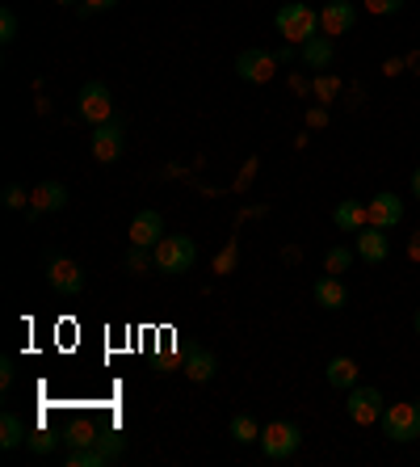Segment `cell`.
I'll use <instances>...</instances> for the list:
<instances>
[{
	"label": "cell",
	"instance_id": "6da1fadb",
	"mask_svg": "<svg viewBox=\"0 0 420 467\" xmlns=\"http://www.w3.org/2000/svg\"><path fill=\"white\" fill-rule=\"evenodd\" d=\"M273 26H278V34L286 43L302 47L307 38L320 34V13H315L312 5H302V0H291V5H282V9L273 13Z\"/></svg>",
	"mask_w": 420,
	"mask_h": 467
},
{
	"label": "cell",
	"instance_id": "7a4b0ae2",
	"mask_svg": "<svg viewBox=\"0 0 420 467\" xmlns=\"http://www.w3.org/2000/svg\"><path fill=\"white\" fill-rule=\"evenodd\" d=\"M378 425H383V434L391 438V442H416L420 438V404L408 400V404H387L383 409V417H378Z\"/></svg>",
	"mask_w": 420,
	"mask_h": 467
},
{
	"label": "cell",
	"instance_id": "3957f363",
	"mask_svg": "<svg viewBox=\"0 0 420 467\" xmlns=\"http://www.w3.org/2000/svg\"><path fill=\"white\" fill-rule=\"evenodd\" d=\"M151 253H156V270L160 274H185L194 270L198 261V244L190 236H164Z\"/></svg>",
	"mask_w": 420,
	"mask_h": 467
},
{
	"label": "cell",
	"instance_id": "277c9868",
	"mask_svg": "<svg viewBox=\"0 0 420 467\" xmlns=\"http://www.w3.org/2000/svg\"><path fill=\"white\" fill-rule=\"evenodd\" d=\"M302 434L294 421H270L265 430H261V451H265V459H291L294 451H299Z\"/></svg>",
	"mask_w": 420,
	"mask_h": 467
},
{
	"label": "cell",
	"instance_id": "5b68a950",
	"mask_svg": "<svg viewBox=\"0 0 420 467\" xmlns=\"http://www.w3.org/2000/svg\"><path fill=\"white\" fill-rule=\"evenodd\" d=\"M383 391L370 388V383H357V388H349V400H345V413L353 425H374L378 417H383Z\"/></svg>",
	"mask_w": 420,
	"mask_h": 467
},
{
	"label": "cell",
	"instance_id": "8992f818",
	"mask_svg": "<svg viewBox=\"0 0 420 467\" xmlns=\"http://www.w3.org/2000/svg\"><path fill=\"white\" fill-rule=\"evenodd\" d=\"M76 109H80V119H85L88 127H101V122L114 119V98H109V88L101 85V80H88V85L80 88Z\"/></svg>",
	"mask_w": 420,
	"mask_h": 467
},
{
	"label": "cell",
	"instance_id": "52a82bcc",
	"mask_svg": "<svg viewBox=\"0 0 420 467\" xmlns=\"http://www.w3.org/2000/svg\"><path fill=\"white\" fill-rule=\"evenodd\" d=\"M122 148H127V127H122L118 119H109V122H101V127H93V161L114 164L122 156Z\"/></svg>",
	"mask_w": 420,
	"mask_h": 467
},
{
	"label": "cell",
	"instance_id": "ba28073f",
	"mask_svg": "<svg viewBox=\"0 0 420 467\" xmlns=\"http://www.w3.org/2000/svg\"><path fill=\"white\" fill-rule=\"evenodd\" d=\"M273 72H278V55L261 51V47L236 55V77L248 80V85H265V80H273Z\"/></svg>",
	"mask_w": 420,
	"mask_h": 467
},
{
	"label": "cell",
	"instance_id": "9c48e42d",
	"mask_svg": "<svg viewBox=\"0 0 420 467\" xmlns=\"http://www.w3.org/2000/svg\"><path fill=\"white\" fill-rule=\"evenodd\" d=\"M46 283L59 295H80L85 291V270H80V261H72V257H51L46 261Z\"/></svg>",
	"mask_w": 420,
	"mask_h": 467
},
{
	"label": "cell",
	"instance_id": "30bf717a",
	"mask_svg": "<svg viewBox=\"0 0 420 467\" xmlns=\"http://www.w3.org/2000/svg\"><path fill=\"white\" fill-rule=\"evenodd\" d=\"M353 26H357V5H349V0H328L320 9V34H328V38H341Z\"/></svg>",
	"mask_w": 420,
	"mask_h": 467
},
{
	"label": "cell",
	"instance_id": "8fae6325",
	"mask_svg": "<svg viewBox=\"0 0 420 467\" xmlns=\"http://www.w3.org/2000/svg\"><path fill=\"white\" fill-rule=\"evenodd\" d=\"M357 257L370 261V265H383V261L391 257V240H387V228H374V223H366V228L357 232Z\"/></svg>",
	"mask_w": 420,
	"mask_h": 467
},
{
	"label": "cell",
	"instance_id": "7c38bea8",
	"mask_svg": "<svg viewBox=\"0 0 420 467\" xmlns=\"http://www.w3.org/2000/svg\"><path fill=\"white\" fill-rule=\"evenodd\" d=\"M366 215L374 228H395L399 219H404V202H399V194H391V190H383V194H374L366 202Z\"/></svg>",
	"mask_w": 420,
	"mask_h": 467
},
{
	"label": "cell",
	"instance_id": "4fadbf2b",
	"mask_svg": "<svg viewBox=\"0 0 420 467\" xmlns=\"http://www.w3.org/2000/svg\"><path fill=\"white\" fill-rule=\"evenodd\" d=\"M164 240V219L160 211H139L130 219V244H143V249H156Z\"/></svg>",
	"mask_w": 420,
	"mask_h": 467
},
{
	"label": "cell",
	"instance_id": "5bb4252c",
	"mask_svg": "<svg viewBox=\"0 0 420 467\" xmlns=\"http://www.w3.org/2000/svg\"><path fill=\"white\" fill-rule=\"evenodd\" d=\"M67 190L59 182H38L30 190V215H46V211H64Z\"/></svg>",
	"mask_w": 420,
	"mask_h": 467
},
{
	"label": "cell",
	"instance_id": "9a60e30c",
	"mask_svg": "<svg viewBox=\"0 0 420 467\" xmlns=\"http://www.w3.org/2000/svg\"><path fill=\"white\" fill-rule=\"evenodd\" d=\"M312 295H315V304L328 307V312H341V307L349 304V291H345V283H341V274H323L320 283L312 286Z\"/></svg>",
	"mask_w": 420,
	"mask_h": 467
},
{
	"label": "cell",
	"instance_id": "2e32d148",
	"mask_svg": "<svg viewBox=\"0 0 420 467\" xmlns=\"http://www.w3.org/2000/svg\"><path fill=\"white\" fill-rule=\"evenodd\" d=\"M302 64L307 67H328L336 59V38H328V34H315V38H307V43L299 47Z\"/></svg>",
	"mask_w": 420,
	"mask_h": 467
},
{
	"label": "cell",
	"instance_id": "e0dca14e",
	"mask_svg": "<svg viewBox=\"0 0 420 467\" xmlns=\"http://www.w3.org/2000/svg\"><path fill=\"white\" fill-rule=\"evenodd\" d=\"M362 383V370H357V362L349 358V354H336V358H328V388H357Z\"/></svg>",
	"mask_w": 420,
	"mask_h": 467
},
{
	"label": "cell",
	"instance_id": "ac0fdd59",
	"mask_svg": "<svg viewBox=\"0 0 420 467\" xmlns=\"http://www.w3.org/2000/svg\"><path fill=\"white\" fill-rule=\"evenodd\" d=\"M333 223L341 232H362L370 223V215H366V202H357V198H345V202H336V211H333Z\"/></svg>",
	"mask_w": 420,
	"mask_h": 467
},
{
	"label": "cell",
	"instance_id": "d6986e66",
	"mask_svg": "<svg viewBox=\"0 0 420 467\" xmlns=\"http://www.w3.org/2000/svg\"><path fill=\"white\" fill-rule=\"evenodd\" d=\"M215 370H219V358L210 354V349H190L185 354V375L194 383H210L215 379Z\"/></svg>",
	"mask_w": 420,
	"mask_h": 467
},
{
	"label": "cell",
	"instance_id": "ffe728a7",
	"mask_svg": "<svg viewBox=\"0 0 420 467\" xmlns=\"http://www.w3.org/2000/svg\"><path fill=\"white\" fill-rule=\"evenodd\" d=\"M26 438H30V430H26L22 417H17V413H5V417H0V446H5V451H17Z\"/></svg>",
	"mask_w": 420,
	"mask_h": 467
},
{
	"label": "cell",
	"instance_id": "44dd1931",
	"mask_svg": "<svg viewBox=\"0 0 420 467\" xmlns=\"http://www.w3.org/2000/svg\"><path fill=\"white\" fill-rule=\"evenodd\" d=\"M64 463L67 467H101V463H114V459H109L101 446H72Z\"/></svg>",
	"mask_w": 420,
	"mask_h": 467
},
{
	"label": "cell",
	"instance_id": "7402d4cb",
	"mask_svg": "<svg viewBox=\"0 0 420 467\" xmlns=\"http://www.w3.org/2000/svg\"><path fill=\"white\" fill-rule=\"evenodd\" d=\"M231 438H236L240 446L261 442V425H257V417H248V413H236V417H231Z\"/></svg>",
	"mask_w": 420,
	"mask_h": 467
},
{
	"label": "cell",
	"instance_id": "603a6c76",
	"mask_svg": "<svg viewBox=\"0 0 420 467\" xmlns=\"http://www.w3.org/2000/svg\"><path fill=\"white\" fill-rule=\"evenodd\" d=\"M353 257H357V249H345V244H333V249L323 253V270H328V274H345L349 265H353Z\"/></svg>",
	"mask_w": 420,
	"mask_h": 467
},
{
	"label": "cell",
	"instance_id": "cb8c5ba5",
	"mask_svg": "<svg viewBox=\"0 0 420 467\" xmlns=\"http://www.w3.org/2000/svg\"><path fill=\"white\" fill-rule=\"evenodd\" d=\"M148 265H156V253H148L143 244H130V253H127V270H130V274H148Z\"/></svg>",
	"mask_w": 420,
	"mask_h": 467
},
{
	"label": "cell",
	"instance_id": "d4e9b609",
	"mask_svg": "<svg viewBox=\"0 0 420 467\" xmlns=\"http://www.w3.org/2000/svg\"><path fill=\"white\" fill-rule=\"evenodd\" d=\"M26 446H30L34 455H51V451H55V434H46V430H30Z\"/></svg>",
	"mask_w": 420,
	"mask_h": 467
},
{
	"label": "cell",
	"instance_id": "484cf974",
	"mask_svg": "<svg viewBox=\"0 0 420 467\" xmlns=\"http://www.w3.org/2000/svg\"><path fill=\"white\" fill-rule=\"evenodd\" d=\"M362 9L374 13V17H391V13L404 9V0H362Z\"/></svg>",
	"mask_w": 420,
	"mask_h": 467
},
{
	"label": "cell",
	"instance_id": "4316f807",
	"mask_svg": "<svg viewBox=\"0 0 420 467\" xmlns=\"http://www.w3.org/2000/svg\"><path fill=\"white\" fill-rule=\"evenodd\" d=\"M13 38H17V13L5 9L0 13V43H13Z\"/></svg>",
	"mask_w": 420,
	"mask_h": 467
},
{
	"label": "cell",
	"instance_id": "83f0119b",
	"mask_svg": "<svg viewBox=\"0 0 420 467\" xmlns=\"http://www.w3.org/2000/svg\"><path fill=\"white\" fill-rule=\"evenodd\" d=\"M26 202H30V198H26L22 185H9V190H5V207H9V211H22Z\"/></svg>",
	"mask_w": 420,
	"mask_h": 467
},
{
	"label": "cell",
	"instance_id": "f1b7e54d",
	"mask_svg": "<svg viewBox=\"0 0 420 467\" xmlns=\"http://www.w3.org/2000/svg\"><path fill=\"white\" fill-rule=\"evenodd\" d=\"M118 0H80V13L85 17H93V13H106V9H114Z\"/></svg>",
	"mask_w": 420,
	"mask_h": 467
},
{
	"label": "cell",
	"instance_id": "f546056e",
	"mask_svg": "<svg viewBox=\"0 0 420 467\" xmlns=\"http://www.w3.org/2000/svg\"><path fill=\"white\" fill-rule=\"evenodd\" d=\"M0 383H5V388H9V383H13V358H5V362H0Z\"/></svg>",
	"mask_w": 420,
	"mask_h": 467
},
{
	"label": "cell",
	"instance_id": "4dcf8cb0",
	"mask_svg": "<svg viewBox=\"0 0 420 467\" xmlns=\"http://www.w3.org/2000/svg\"><path fill=\"white\" fill-rule=\"evenodd\" d=\"M231 261H236V253L227 249V253H223V257H219V265H215V270H219V274H227V270H231Z\"/></svg>",
	"mask_w": 420,
	"mask_h": 467
},
{
	"label": "cell",
	"instance_id": "1f68e13d",
	"mask_svg": "<svg viewBox=\"0 0 420 467\" xmlns=\"http://www.w3.org/2000/svg\"><path fill=\"white\" fill-rule=\"evenodd\" d=\"M412 194L420 198V169H416V173H412Z\"/></svg>",
	"mask_w": 420,
	"mask_h": 467
},
{
	"label": "cell",
	"instance_id": "d6a6232c",
	"mask_svg": "<svg viewBox=\"0 0 420 467\" xmlns=\"http://www.w3.org/2000/svg\"><path fill=\"white\" fill-rule=\"evenodd\" d=\"M412 257H420V232H416V240H412Z\"/></svg>",
	"mask_w": 420,
	"mask_h": 467
},
{
	"label": "cell",
	"instance_id": "836d02e7",
	"mask_svg": "<svg viewBox=\"0 0 420 467\" xmlns=\"http://www.w3.org/2000/svg\"><path fill=\"white\" fill-rule=\"evenodd\" d=\"M412 328H416V337H420V307H416V316H412Z\"/></svg>",
	"mask_w": 420,
	"mask_h": 467
},
{
	"label": "cell",
	"instance_id": "e575fe53",
	"mask_svg": "<svg viewBox=\"0 0 420 467\" xmlns=\"http://www.w3.org/2000/svg\"><path fill=\"white\" fill-rule=\"evenodd\" d=\"M55 5H76V0H55Z\"/></svg>",
	"mask_w": 420,
	"mask_h": 467
}]
</instances>
